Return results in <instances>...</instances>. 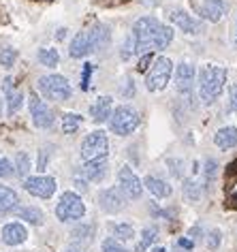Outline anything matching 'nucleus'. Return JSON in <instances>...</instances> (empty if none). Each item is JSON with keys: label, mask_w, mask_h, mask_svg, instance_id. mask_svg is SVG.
I'll return each mask as SVG.
<instances>
[{"label": "nucleus", "mask_w": 237, "mask_h": 252, "mask_svg": "<svg viewBox=\"0 0 237 252\" xmlns=\"http://www.w3.org/2000/svg\"><path fill=\"white\" fill-rule=\"evenodd\" d=\"M24 190L30 192L32 197L49 199L56 192V180L49 175H34V178L24 180Z\"/></svg>", "instance_id": "obj_9"}, {"label": "nucleus", "mask_w": 237, "mask_h": 252, "mask_svg": "<svg viewBox=\"0 0 237 252\" xmlns=\"http://www.w3.org/2000/svg\"><path fill=\"white\" fill-rule=\"evenodd\" d=\"M28 105H30V116H32L34 126H39V128H49V126L54 124V111L49 109L36 94H30Z\"/></svg>", "instance_id": "obj_10"}, {"label": "nucleus", "mask_w": 237, "mask_h": 252, "mask_svg": "<svg viewBox=\"0 0 237 252\" xmlns=\"http://www.w3.org/2000/svg\"><path fill=\"white\" fill-rule=\"evenodd\" d=\"M30 171V156L26 152H17L15 154V173L20 178H26Z\"/></svg>", "instance_id": "obj_30"}, {"label": "nucleus", "mask_w": 237, "mask_h": 252, "mask_svg": "<svg viewBox=\"0 0 237 252\" xmlns=\"http://www.w3.org/2000/svg\"><path fill=\"white\" fill-rule=\"evenodd\" d=\"M68 54H71V58H84V56L90 54L88 32H77V34H75L71 47H68Z\"/></svg>", "instance_id": "obj_22"}, {"label": "nucleus", "mask_w": 237, "mask_h": 252, "mask_svg": "<svg viewBox=\"0 0 237 252\" xmlns=\"http://www.w3.org/2000/svg\"><path fill=\"white\" fill-rule=\"evenodd\" d=\"M109 152V141L103 130H94L84 139L82 143V156L84 160H94V158H105Z\"/></svg>", "instance_id": "obj_7"}, {"label": "nucleus", "mask_w": 237, "mask_h": 252, "mask_svg": "<svg viewBox=\"0 0 237 252\" xmlns=\"http://www.w3.org/2000/svg\"><path fill=\"white\" fill-rule=\"evenodd\" d=\"M84 214H86L84 201L77 192H73V190L62 194L58 205H56V216H58L60 222H73V220L84 218Z\"/></svg>", "instance_id": "obj_5"}, {"label": "nucleus", "mask_w": 237, "mask_h": 252, "mask_svg": "<svg viewBox=\"0 0 237 252\" xmlns=\"http://www.w3.org/2000/svg\"><path fill=\"white\" fill-rule=\"evenodd\" d=\"M143 184H146L148 190L152 192L154 197H158V199H165V197H169V194H171V186L167 184L165 180L156 178V175H148V178L143 180Z\"/></svg>", "instance_id": "obj_20"}, {"label": "nucleus", "mask_w": 237, "mask_h": 252, "mask_svg": "<svg viewBox=\"0 0 237 252\" xmlns=\"http://www.w3.org/2000/svg\"><path fill=\"white\" fill-rule=\"evenodd\" d=\"M139 122H141V116L130 105L116 107V109L111 111V116H109L111 133H116V135H120V137L130 135L137 128V126H139Z\"/></svg>", "instance_id": "obj_3"}, {"label": "nucleus", "mask_w": 237, "mask_h": 252, "mask_svg": "<svg viewBox=\"0 0 237 252\" xmlns=\"http://www.w3.org/2000/svg\"><path fill=\"white\" fill-rule=\"evenodd\" d=\"M160 28V22L156 17H139L133 26V43H135V52L137 54H149L154 52V39L156 32Z\"/></svg>", "instance_id": "obj_2"}, {"label": "nucleus", "mask_w": 237, "mask_h": 252, "mask_svg": "<svg viewBox=\"0 0 237 252\" xmlns=\"http://www.w3.org/2000/svg\"><path fill=\"white\" fill-rule=\"evenodd\" d=\"M156 229L154 226H148V229H143V233H141V239H139V244L135 246V252H146L149 246H152L154 242H156Z\"/></svg>", "instance_id": "obj_29"}, {"label": "nucleus", "mask_w": 237, "mask_h": 252, "mask_svg": "<svg viewBox=\"0 0 237 252\" xmlns=\"http://www.w3.org/2000/svg\"><path fill=\"white\" fill-rule=\"evenodd\" d=\"M28 239V231L22 222H9L2 229V242L7 246H20Z\"/></svg>", "instance_id": "obj_14"}, {"label": "nucleus", "mask_w": 237, "mask_h": 252, "mask_svg": "<svg viewBox=\"0 0 237 252\" xmlns=\"http://www.w3.org/2000/svg\"><path fill=\"white\" fill-rule=\"evenodd\" d=\"M22 92H17V90H7V111H9V116H13V113L22 107Z\"/></svg>", "instance_id": "obj_31"}, {"label": "nucleus", "mask_w": 237, "mask_h": 252, "mask_svg": "<svg viewBox=\"0 0 237 252\" xmlns=\"http://www.w3.org/2000/svg\"><path fill=\"white\" fill-rule=\"evenodd\" d=\"M92 233H94V226L92 224H82V226H77V229H73L71 231V235L73 239H82V242H88V239H92Z\"/></svg>", "instance_id": "obj_33"}, {"label": "nucleus", "mask_w": 237, "mask_h": 252, "mask_svg": "<svg viewBox=\"0 0 237 252\" xmlns=\"http://www.w3.org/2000/svg\"><path fill=\"white\" fill-rule=\"evenodd\" d=\"M216 171H218V162L214 158H209L205 162V182H207V186L216 180Z\"/></svg>", "instance_id": "obj_34"}, {"label": "nucleus", "mask_w": 237, "mask_h": 252, "mask_svg": "<svg viewBox=\"0 0 237 252\" xmlns=\"http://www.w3.org/2000/svg\"><path fill=\"white\" fill-rule=\"evenodd\" d=\"M39 62H41L43 66H49V68L58 66V62H60L58 49H54V47H43V49H39Z\"/></svg>", "instance_id": "obj_27"}, {"label": "nucleus", "mask_w": 237, "mask_h": 252, "mask_svg": "<svg viewBox=\"0 0 237 252\" xmlns=\"http://www.w3.org/2000/svg\"><path fill=\"white\" fill-rule=\"evenodd\" d=\"M118 188H120V192L124 194V199H130V201H137L141 199V192H143V184L141 180L137 178L133 173V169L124 165L120 171H118Z\"/></svg>", "instance_id": "obj_8"}, {"label": "nucleus", "mask_w": 237, "mask_h": 252, "mask_svg": "<svg viewBox=\"0 0 237 252\" xmlns=\"http://www.w3.org/2000/svg\"><path fill=\"white\" fill-rule=\"evenodd\" d=\"M152 60H154V54H152V52H149V54H143L141 60H139V64H137V71H139V73H146Z\"/></svg>", "instance_id": "obj_38"}, {"label": "nucleus", "mask_w": 237, "mask_h": 252, "mask_svg": "<svg viewBox=\"0 0 237 252\" xmlns=\"http://www.w3.org/2000/svg\"><path fill=\"white\" fill-rule=\"evenodd\" d=\"M227 13V4L224 0H203L201 2V15L209 22H220L222 15Z\"/></svg>", "instance_id": "obj_18"}, {"label": "nucleus", "mask_w": 237, "mask_h": 252, "mask_svg": "<svg viewBox=\"0 0 237 252\" xmlns=\"http://www.w3.org/2000/svg\"><path fill=\"white\" fill-rule=\"evenodd\" d=\"M227 178L229 180H235L237 178V160H233L231 165L227 167Z\"/></svg>", "instance_id": "obj_44"}, {"label": "nucleus", "mask_w": 237, "mask_h": 252, "mask_svg": "<svg viewBox=\"0 0 237 252\" xmlns=\"http://www.w3.org/2000/svg\"><path fill=\"white\" fill-rule=\"evenodd\" d=\"M178 246H182L184 250H192V248H195V242H190L188 237H179L178 239Z\"/></svg>", "instance_id": "obj_43"}, {"label": "nucleus", "mask_w": 237, "mask_h": 252, "mask_svg": "<svg viewBox=\"0 0 237 252\" xmlns=\"http://www.w3.org/2000/svg\"><path fill=\"white\" fill-rule=\"evenodd\" d=\"M90 75H92V64H84V75H82V90L90 88Z\"/></svg>", "instance_id": "obj_39"}, {"label": "nucleus", "mask_w": 237, "mask_h": 252, "mask_svg": "<svg viewBox=\"0 0 237 252\" xmlns=\"http://www.w3.org/2000/svg\"><path fill=\"white\" fill-rule=\"evenodd\" d=\"M152 252H167V250H165V248H154Z\"/></svg>", "instance_id": "obj_48"}, {"label": "nucleus", "mask_w": 237, "mask_h": 252, "mask_svg": "<svg viewBox=\"0 0 237 252\" xmlns=\"http://www.w3.org/2000/svg\"><path fill=\"white\" fill-rule=\"evenodd\" d=\"M109 28L103 26V24H96L94 28L88 32V45H90V52H101L103 47H107L109 43Z\"/></svg>", "instance_id": "obj_17"}, {"label": "nucleus", "mask_w": 237, "mask_h": 252, "mask_svg": "<svg viewBox=\"0 0 237 252\" xmlns=\"http://www.w3.org/2000/svg\"><path fill=\"white\" fill-rule=\"evenodd\" d=\"M107 173V156L105 158H94V160H86V165L82 167V175L90 182H101Z\"/></svg>", "instance_id": "obj_16"}, {"label": "nucleus", "mask_w": 237, "mask_h": 252, "mask_svg": "<svg viewBox=\"0 0 237 252\" xmlns=\"http://www.w3.org/2000/svg\"><path fill=\"white\" fill-rule=\"evenodd\" d=\"M103 252H126V250H124L114 237H109V239L103 242Z\"/></svg>", "instance_id": "obj_36"}, {"label": "nucleus", "mask_w": 237, "mask_h": 252, "mask_svg": "<svg viewBox=\"0 0 237 252\" xmlns=\"http://www.w3.org/2000/svg\"><path fill=\"white\" fill-rule=\"evenodd\" d=\"M98 205L107 214H116L124 207V194L120 192V188H105L98 192Z\"/></svg>", "instance_id": "obj_11"}, {"label": "nucleus", "mask_w": 237, "mask_h": 252, "mask_svg": "<svg viewBox=\"0 0 237 252\" xmlns=\"http://www.w3.org/2000/svg\"><path fill=\"white\" fill-rule=\"evenodd\" d=\"M227 84V68L216 64H205L199 73V92L205 103H214Z\"/></svg>", "instance_id": "obj_1"}, {"label": "nucleus", "mask_w": 237, "mask_h": 252, "mask_svg": "<svg viewBox=\"0 0 237 252\" xmlns=\"http://www.w3.org/2000/svg\"><path fill=\"white\" fill-rule=\"evenodd\" d=\"M220 242H222V233H220V229H211V231H209V235H207V248H209V250H218Z\"/></svg>", "instance_id": "obj_35"}, {"label": "nucleus", "mask_w": 237, "mask_h": 252, "mask_svg": "<svg viewBox=\"0 0 237 252\" xmlns=\"http://www.w3.org/2000/svg\"><path fill=\"white\" fill-rule=\"evenodd\" d=\"M82 122H84V118L79 116V113H64V116H62V133H66V135L77 133Z\"/></svg>", "instance_id": "obj_23"}, {"label": "nucleus", "mask_w": 237, "mask_h": 252, "mask_svg": "<svg viewBox=\"0 0 237 252\" xmlns=\"http://www.w3.org/2000/svg\"><path fill=\"white\" fill-rule=\"evenodd\" d=\"M124 2H128V0H98L101 7H120Z\"/></svg>", "instance_id": "obj_42"}, {"label": "nucleus", "mask_w": 237, "mask_h": 252, "mask_svg": "<svg viewBox=\"0 0 237 252\" xmlns=\"http://www.w3.org/2000/svg\"><path fill=\"white\" fill-rule=\"evenodd\" d=\"M201 226H195V229H190V242H199L201 239Z\"/></svg>", "instance_id": "obj_45"}, {"label": "nucleus", "mask_w": 237, "mask_h": 252, "mask_svg": "<svg viewBox=\"0 0 237 252\" xmlns=\"http://www.w3.org/2000/svg\"><path fill=\"white\" fill-rule=\"evenodd\" d=\"M17 216H20L22 220H26V222H30V224H43V212L39 210V207H32V205L20 207V210H17Z\"/></svg>", "instance_id": "obj_26"}, {"label": "nucleus", "mask_w": 237, "mask_h": 252, "mask_svg": "<svg viewBox=\"0 0 237 252\" xmlns=\"http://www.w3.org/2000/svg\"><path fill=\"white\" fill-rule=\"evenodd\" d=\"M39 90L49 100H68L73 94V88L68 84V79L62 77V75H45V77H41Z\"/></svg>", "instance_id": "obj_6"}, {"label": "nucleus", "mask_w": 237, "mask_h": 252, "mask_svg": "<svg viewBox=\"0 0 237 252\" xmlns=\"http://www.w3.org/2000/svg\"><path fill=\"white\" fill-rule=\"evenodd\" d=\"M114 235L116 242H128V239L135 237V229L130 222H118L114 224Z\"/></svg>", "instance_id": "obj_28"}, {"label": "nucleus", "mask_w": 237, "mask_h": 252, "mask_svg": "<svg viewBox=\"0 0 237 252\" xmlns=\"http://www.w3.org/2000/svg\"><path fill=\"white\" fill-rule=\"evenodd\" d=\"M75 184H77L79 190H86V184H84V180H75Z\"/></svg>", "instance_id": "obj_46"}, {"label": "nucleus", "mask_w": 237, "mask_h": 252, "mask_svg": "<svg viewBox=\"0 0 237 252\" xmlns=\"http://www.w3.org/2000/svg\"><path fill=\"white\" fill-rule=\"evenodd\" d=\"M111 111H114V98L111 96H98L94 103H92L90 107V116L94 122H107L109 116H111Z\"/></svg>", "instance_id": "obj_15"}, {"label": "nucleus", "mask_w": 237, "mask_h": 252, "mask_svg": "<svg viewBox=\"0 0 237 252\" xmlns=\"http://www.w3.org/2000/svg\"><path fill=\"white\" fill-rule=\"evenodd\" d=\"M195 66L190 62H179L176 68V88L179 92H190L192 81H195Z\"/></svg>", "instance_id": "obj_13"}, {"label": "nucleus", "mask_w": 237, "mask_h": 252, "mask_svg": "<svg viewBox=\"0 0 237 252\" xmlns=\"http://www.w3.org/2000/svg\"><path fill=\"white\" fill-rule=\"evenodd\" d=\"M15 169L13 165L7 160V158H0V178H9V175H13Z\"/></svg>", "instance_id": "obj_37"}, {"label": "nucleus", "mask_w": 237, "mask_h": 252, "mask_svg": "<svg viewBox=\"0 0 237 252\" xmlns=\"http://www.w3.org/2000/svg\"><path fill=\"white\" fill-rule=\"evenodd\" d=\"M214 141H216V146L222 148V150L237 148V128L235 126H222V128L216 133Z\"/></svg>", "instance_id": "obj_19"}, {"label": "nucleus", "mask_w": 237, "mask_h": 252, "mask_svg": "<svg viewBox=\"0 0 237 252\" xmlns=\"http://www.w3.org/2000/svg\"><path fill=\"white\" fill-rule=\"evenodd\" d=\"M64 36H66V30H64V28H62V30H60V32H58V39H64Z\"/></svg>", "instance_id": "obj_47"}, {"label": "nucleus", "mask_w": 237, "mask_h": 252, "mask_svg": "<svg viewBox=\"0 0 237 252\" xmlns=\"http://www.w3.org/2000/svg\"><path fill=\"white\" fill-rule=\"evenodd\" d=\"M47 160H49V152L47 150H41V154H39V171H45L47 169Z\"/></svg>", "instance_id": "obj_40"}, {"label": "nucleus", "mask_w": 237, "mask_h": 252, "mask_svg": "<svg viewBox=\"0 0 237 252\" xmlns=\"http://www.w3.org/2000/svg\"><path fill=\"white\" fill-rule=\"evenodd\" d=\"M229 94H231V109L237 113V84L229 88Z\"/></svg>", "instance_id": "obj_41"}, {"label": "nucleus", "mask_w": 237, "mask_h": 252, "mask_svg": "<svg viewBox=\"0 0 237 252\" xmlns=\"http://www.w3.org/2000/svg\"><path fill=\"white\" fill-rule=\"evenodd\" d=\"M182 192H184V199L188 201V203H197V201H201V186H199L195 180H184Z\"/></svg>", "instance_id": "obj_25"}, {"label": "nucleus", "mask_w": 237, "mask_h": 252, "mask_svg": "<svg viewBox=\"0 0 237 252\" xmlns=\"http://www.w3.org/2000/svg\"><path fill=\"white\" fill-rule=\"evenodd\" d=\"M15 60H17V52L13 47H4V49H0V64H2L4 68H11L15 64Z\"/></svg>", "instance_id": "obj_32"}, {"label": "nucleus", "mask_w": 237, "mask_h": 252, "mask_svg": "<svg viewBox=\"0 0 237 252\" xmlns=\"http://www.w3.org/2000/svg\"><path fill=\"white\" fill-rule=\"evenodd\" d=\"M171 75H173V62L167 58V56H160L152 62V68L148 71V77H146V88L149 92H160L165 90L167 84L171 81Z\"/></svg>", "instance_id": "obj_4"}, {"label": "nucleus", "mask_w": 237, "mask_h": 252, "mask_svg": "<svg viewBox=\"0 0 237 252\" xmlns=\"http://www.w3.org/2000/svg\"><path fill=\"white\" fill-rule=\"evenodd\" d=\"M169 20H171V24H176L179 30H184L186 34H199L201 32V24H199L192 15L186 13V11H182V9L173 11V13L169 15Z\"/></svg>", "instance_id": "obj_12"}, {"label": "nucleus", "mask_w": 237, "mask_h": 252, "mask_svg": "<svg viewBox=\"0 0 237 252\" xmlns=\"http://www.w3.org/2000/svg\"><path fill=\"white\" fill-rule=\"evenodd\" d=\"M20 199H17V192L9 186H0V214H9L13 212Z\"/></svg>", "instance_id": "obj_21"}, {"label": "nucleus", "mask_w": 237, "mask_h": 252, "mask_svg": "<svg viewBox=\"0 0 237 252\" xmlns=\"http://www.w3.org/2000/svg\"><path fill=\"white\" fill-rule=\"evenodd\" d=\"M173 41V30L169 26H165V24H160L158 32H156V39H154V49H167L169 47V43Z\"/></svg>", "instance_id": "obj_24"}]
</instances>
